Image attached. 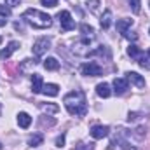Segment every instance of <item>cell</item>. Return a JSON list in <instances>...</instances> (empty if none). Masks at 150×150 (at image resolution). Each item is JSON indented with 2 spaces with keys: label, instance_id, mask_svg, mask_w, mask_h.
<instances>
[{
  "label": "cell",
  "instance_id": "obj_6",
  "mask_svg": "<svg viewBox=\"0 0 150 150\" xmlns=\"http://www.w3.org/2000/svg\"><path fill=\"white\" fill-rule=\"evenodd\" d=\"M108 133H110V127H108V126L96 124V126H93V127H91V136H93L94 140H101V138L108 136Z\"/></svg>",
  "mask_w": 150,
  "mask_h": 150
},
{
  "label": "cell",
  "instance_id": "obj_30",
  "mask_svg": "<svg viewBox=\"0 0 150 150\" xmlns=\"http://www.w3.org/2000/svg\"><path fill=\"white\" fill-rule=\"evenodd\" d=\"M56 147H65V134H61V136H58L56 138Z\"/></svg>",
  "mask_w": 150,
  "mask_h": 150
},
{
  "label": "cell",
  "instance_id": "obj_34",
  "mask_svg": "<svg viewBox=\"0 0 150 150\" xmlns=\"http://www.w3.org/2000/svg\"><path fill=\"white\" fill-rule=\"evenodd\" d=\"M7 25V19L5 18H0V26H5Z\"/></svg>",
  "mask_w": 150,
  "mask_h": 150
},
{
  "label": "cell",
  "instance_id": "obj_1",
  "mask_svg": "<svg viewBox=\"0 0 150 150\" xmlns=\"http://www.w3.org/2000/svg\"><path fill=\"white\" fill-rule=\"evenodd\" d=\"M63 103H65V108L70 115H86L87 112V100H86V94L84 91L80 89H75V91H70L65 98H63Z\"/></svg>",
  "mask_w": 150,
  "mask_h": 150
},
{
  "label": "cell",
  "instance_id": "obj_11",
  "mask_svg": "<svg viewBox=\"0 0 150 150\" xmlns=\"http://www.w3.org/2000/svg\"><path fill=\"white\" fill-rule=\"evenodd\" d=\"M74 52L79 56H84V54H89V38H84L80 42H77L74 45Z\"/></svg>",
  "mask_w": 150,
  "mask_h": 150
},
{
  "label": "cell",
  "instance_id": "obj_18",
  "mask_svg": "<svg viewBox=\"0 0 150 150\" xmlns=\"http://www.w3.org/2000/svg\"><path fill=\"white\" fill-rule=\"evenodd\" d=\"M100 25H101V28H105V30L112 25V11H110V9H107V11L103 12V16H101V19H100Z\"/></svg>",
  "mask_w": 150,
  "mask_h": 150
},
{
  "label": "cell",
  "instance_id": "obj_26",
  "mask_svg": "<svg viewBox=\"0 0 150 150\" xmlns=\"http://www.w3.org/2000/svg\"><path fill=\"white\" fill-rule=\"evenodd\" d=\"M80 32H82L86 37H93V33H94L93 26H89V25H80Z\"/></svg>",
  "mask_w": 150,
  "mask_h": 150
},
{
  "label": "cell",
  "instance_id": "obj_9",
  "mask_svg": "<svg viewBox=\"0 0 150 150\" xmlns=\"http://www.w3.org/2000/svg\"><path fill=\"white\" fill-rule=\"evenodd\" d=\"M127 87H129V82H127V79H115L113 80V91H115V94H124L126 91H127Z\"/></svg>",
  "mask_w": 150,
  "mask_h": 150
},
{
  "label": "cell",
  "instance_id": "obj_20",
  "mask_svg": "<svg viewBox=\"0 0 150 150\" xmlns=\"http://www.w3.org/2000/svg\"><path fill=\"white\" fill-rule=\"evenodd\" d=\"M127 54H129L131 58L138 59V61H142V59H143V52H142L136 45H129V47H127Z\"/></svg>",
  "mask_w": 150,
  "mask_h": 150
},
{
  "label": "cell",
  "instance_id": "obj_29",
  "mask_svg": "<svg viewBox=\"0 0 150 150\" xmlns=\"http://www.w3.org/2000/svg\"><path fill=\"white\" fill-rule=\"evenodd\" d=\"M54 122H56L54 119H47V120H45V117L40 119V124H42V126H54Z\"/></svg>",
  "mask_w": 150,
  "mask_h": 150
},
{
  "label": "cell",
  "instance_id": "obj_23",
  "mask_svg": "<svg viewBox=\"0 0 150 150\" xmlns=\"http://www.w3.org/2000/svg\"><path fill=\"white\" fill-rule=\"evenodd\" d=\"M127 4H129V7L133 9L134 14H140V11H142V0H127Z\"/></svg>",
  "mask_w": 150,
  "mask_h": 150
},
{
  "label": "cell",
  "instance_id": "obj_7",
  "mask_svg": "<svg viewBox=\"0 0 150 150\" xmlns=\"http://www.w3.org/2000/svg\"><path fill=\"white\" fill-rule=\"evenodd\" d=\"M19 47H21V45H19V42H18V40H12V42H9V44H7V47L0 51V58H2V59H7V58H11V56H12V54H14V52H16Z\"/></svg>",
  "mask_w": 150,
  "mask_h": 150
},
{
  "label": "cell",
  "instance_id": "obj_10",
  "mask_svg": "<svg viewBox=\"0 0 150 150\" xmlns=\"http://www.w3.org/2000/svg\"><path fill=\"white\" fill-rule=\"evenodd\" d=\"M126 79H127V82L134 84L136 87H145V79L140 74H136V72H127L126 74Z\"/></svg>",
  "mask_w": 150,
  "mask_h": 150
},
{
  "label": "cell",
  "instance_id": "obj_13",
  "mask_svg": "<svg viewBox=\"0 0 150 150\" xmlns=\"http://www.w3.org/2000/svg\"><path fill=\"white\" fill-rule=\"evenodd\" d=\"M42 87H44V80H42V75L33 74V77H32V91H33V94H37V93H42Z\"/></svg>",
  "mask_w": 150,
  "mask_h": 150
},
{
  "label": "cell",
  "instance_id": "obj_25",
  "mask_svg": "<svg viewBox=\"0 0 150 150\" xmlns=\"http://www.w3.org/2000/svg\"><path fill=\"white\" fill-rule=\"evenodd\" d=\"M94 149V143H86V142H80V143H77L75 145V150H93Z\"/></svg>",
  "mask_w": 150,
  "mask_h": 150
},
{
  "label": "cell",
  "instance_id": "obj_8",
  "mask_svg": "<svg viewBox=\"0 0 150 150\" xmlns=\"http://www.w3.org/2000/svg\"><path fill=\"white\" fill-rule=\"evenodd\" d=\"M38 65L37 59H32V58H26V59H23L21 61V65H19V72L21 74H32L33 72V68Z\"/></svg>",
  "mask_w": 150,
  "mask_h": 150
},
{
  "label": "cell",
  "instance_id": "obj_2",
  "mask_svg": "<svg viewBox=\"0 0 150 150\" xmlns=\"http://www.w3.org/2000/svg\"><path fill=\"white\" fill-rule=\"evenodd\" d=\"M23 19L37 30H45L52 25V18L42 11H37V9H26L23 14Z\"/></svg>",
  "mask_w": 150,
  "mask_h": 150
},
{
  "label": "cell",
  "instance_id": "obj_38",
  "mask_svg": "<svg viewBox=\"0 0 150 150\" xmlns=\"http://www.w3.org/2000/svg\"><path fill=\"white\" fill-rule=\"evenodd\" d=\"M149 33H150V28H149Z\"/></svg>",
  "mask_w": 150,
  "mask_h": 150
},
{
  "label": "cell",
  "instance_id": "obj_4",
  "mask_svg": "<svg viewBox=\"0 0 150 150\" xmlns=\"http://www.w3.org/2000/svg\"><path fill=\"white\" fill-rule=\"evenodd\" d=\"M58 19H59V25H61V30L65 32H70L75 28V21L72 19V14L68 11H61L58 12Z\"/></svg>",
  "mask_w": 150,
  "mask_h": 150
},
{
  "label": "cell",
  "instance_id": "obj_37",
  "mask_svg": "<svg viewBox=\"0 0 150 150\" xmlns=\"http://www.w3.org/2000/svg\"><path fill=\"white\" fill-rule=\"evenodd\" d=\"M149 56H150V49H149Z\"/></svg>",
  "mask_w": 150,
  "mask_h": 150
},
{
  "label": "cell",
  "instance_id": "obj_24",
  "mask_svg": "<svg viewBox=\"0 0 150 150\" xmlns=\"http://www.w3.org/2000/svg\"><path fill=\"white\" fill-rule=\"evenodd\" d=\"M86 5H87V9H89L91 12H96V11L100 9V5H101V4H100V0H87V2H86Z\"/></svg>",
  "mask_w": 150,
  "mask_h": 150
},
{
  "label": "cell",
  "instance_id": "obj_5",
  "mask_svg": "<svg viewBox=\"0 0 150 150\" xmlns=\"http://www.w3.org/2000/svg\"><path fill=\"white\" fill-rule=\"evenodd\" d=\"M80 72H82V75H86V77H98V75H101L103 68L96 61H89V63H84L82 65Z\"/></svg>",
  "mask_w": 150,
  "mask_h": 150
},
{
  "label": "cell",
  "instance_id": "obj_19",
  "mask_svg": "<svg viewBox=\"0 0 150 150\" xmlns=\"http://www.w3.org/2000/svg\"><path fill=\"white\" fill-rule=\"evenodd\" d=\"M44 68L49 70V72H54V70L59 68V61H58L56 58H47V59L44 61Z\"/></svg>",
  "mask_w": 150,
  "mask_h": 150
},
{
  "label": "cell",
  "instance_id": "obj_17",
  "mask_svg": "<svg viewBox=\"0 0 150 150\" xmlns=\"http://www.w3.org/2000/svg\"><path fill=\"white\" fill-rule=\"evenodd\" d=\"M115 143H117V145H119L122 150H138L136 147H133V145H131V143H129V142H127V140H126L122 134H120V133L117 134V138H115Z\"/></svg>",
  "mask_w": 150,
  "mask_h": 150
},
{
  "label": "cell",
  "instance_id": "obj_3",
  "mask_svg": "<svg viewBox=\"0 0 150 150\" xmlns=\"http://www.w3.org/2000/svg\"><path fill=\"white\" fill-rule=\"evenodd\" d=\"M32 49H33V54H35L37 58L44 56V54L51 49V38H49V37H40V38H37Z\"/></svg>",
  "mask_w": 150,
  "mask_h": 150
},
{
  "label": "cell",
  "instance_id": "obj_27",
  "mask_svg": "<svg viewBox=\"0 0 150 150\" xmlns=\"http://www.w3.org/2000/svg\"><path fill=\"white\" fill-rule=\"evenodd\" d=\"M0 14H2L4 18H9V16H11V7H9V5H2V4H0Z\"/></svg>",
  "mask_w": 150,
  "mask_h": 150
},
{
  "label": "cell",
  "instance_id": "obj_36",
  "mask_svg": "<svg viewBox=\"0 0 150 150\" xmlns=\"http://www.w3.org/2000/svg\"><path fill=\"white\" fill-rule=\"evenodd\" d=\"M0 44H2V37H0Z\"/></svg>",
  "mask_w": 150,
  "mask_h": 150
},
{
  "label": "cell",
  "instance_id": "obj_28",
  "mask_svg": "<svg viewBox=\"0 0 150 150\" xmlns=\"http://www.w3.org/2000/svg\"><path fill=\"white\" fill-rule=\"evenodd\" d=\"M40 4L44 7H56L58 5V0H40Z\"/></svg>",
  "mask_w": 150,
  "mask_h": 150
},
{
  "label": "cell",
  "instance_id": "obj_35",
  "mask_svg": "<svg viewBox=\"0 0 150 150\" xmlns=\"http://www.w3.org/2000/svg\"><path fill=\"white\" fill-rule=\"evenodd\" d=\"M0 150H2V143H0Z\"/></svg>",
  "mask_w": 150,
  "mask_h": 150
},
{
  "label": "cell",
  "instance_id": "obj_32",
  "mask_svg": "<svg viewBox=\"0 0 150 150\" xmlns=\"http://www.w3.org/2000/svg\"><path fill=\"white\" fill-rule=\"evenodd\" d=\"M124 37H126V38H129V40H136V38H138V35H136V33H133V32H129V30H127V32H126V33H124Z\"/></svg>",
  "mask_w": 150,
  "mask_h": 150
},
{
  "label": "cell",
  "instance_id": "obj_31",
  "mask_svg": "<svg viewBox=\"0 0 150 150\" xmlns=\"http://www.w3.org/2000/svg\"><path fill=\"white\" fill-rule=\"evenodd\" d=\"M138 119H140V115H138L136 112H129V115H127V120H129V122H133V120H138Z\"/></svg>",
  "mask_w": 150,
  "mask_h": 150
},
{
  "label": "cell",
  "instance_id": "obj_39",
  "mask_svg": "<svg viewBox=\"0 0 150 150\" xmlns=\"http://www.w3.org/2000/svg\"><path fill=\"white\" fill-rule=\"evenodd\" d=\"M149 4H150V2H149Z\"/></svg>",
  "mask_w": 150,
  "mask_h": 150
},
{
  "label": "cell",
  "instance_id": "obj_22",
  "mask_svg": "<svg viewBox=\"0 0 150 150\" xmlns=\"http://www.w3.org/2000/svg\"><path fill=\"white\" fill-rule=\"evenodd\" d=\"M42 143H44V136H42L40 133L33 134V136H32V138L28 140V145H30V147H40Z\"/></svg>",
  "mask_w": 150,
  "mask_h": 150
},
{
  "label": "cell",
  "instance_id": "obj_16",
  "mask_svg": "<svg viewBox=\"0 0 150 150\" xmlns=\"http://www.w3.org/2000/svg\"><path fill=\"white\" fill-rule=\"evenodd\" d=\"M42 93H44L45 96H58V93H59V86H58V84H44Z\"/></svg>",
  "mask_w": 150,
  "mask_h": 150
},
{
  "label": "cell",
  "instance_id": "obj_12",
  "mask_svg": "<svg viewBox=\"0 0 150 150\" xmlns=\"http://www.w3.org/2000/svg\"><path fill=\"white\" fill-rule=\"evenodd\" d=\"M131 26H133V19H129V18L117 19V32H119V33H122V35H124Z\"/></svg>",
  "mask_w": 150,
  "mask_h": 150
},
{
  "label": "cell",
  "instance_id": "obj_33",
  "mask_svg": "<svg viewBox=\"0 0 150 150\" xmlns=\"http://www.w3.org/2000/svg\"><path fill=\"white\" fill-rule=\"evenodd\" d=\"M7 2V5L9 7H16V5H19L21 4V0H5Z\"/></svg>",
  "mask_w": 150,
  "mask_h": 150
},
{
  "label": "cell",
  "instance_id": "obj_15",
  "mask_svg": "<svg viewBox=\"0 0 150 150\" xmlns=\"http://www.w3.org/2000/svg\"><path fill=\"white\" fill-rule=\"evenodd\" d=\"M18 124H19V127L26 129V127H30V124H32V117L26 112H19L18 113Z\"/></svg>",
  "mask_w": 150,
  "mask_h": 150
},
{
  "label": "cell",
  "instance_id": "obj_21",
  "mask_svg": "<svg viewBox=\"0 0 150 150\" xmlns=\"http://www.w3.org/2000/svg\"><path fill=\"white\" fill-rule=\"evenodd\" d=\"M38 107H40V110H42L44 113H56L58 110H59V107L54 105V103H40Z\"/></svg>",
  "mask_w": 150,
  "mask_h": 150
},
{
  "label": "cell",
  "instance_id": "obj_14",
  "mask_svg": "<svg viewBox=\"0 0 150 150\" xmlns=\"http://www.w3.org/2000/svg\"><path fill=\"white\" fill-rule=\"evenodd\" d=\"M96 94H98L100 98H108V96L112 94V91H110V86H108L107 82H101V84H98V86H96Z\"/></svg>",
  "mask_w": 150,
  "mask_h": 150
}]
</instances>
